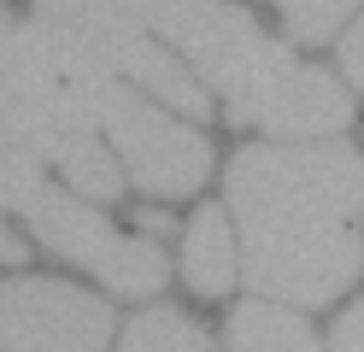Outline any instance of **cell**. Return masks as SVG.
Segmentation results:
<instances>
[{"instance_id": "6da1fadb", "label": "cell", "mask_w": 364, "mask_h": 352, "mask_svg": "<svg viewBox=\"0 0 364 352\" xmlns=\"http://www.w3.org/2000/svg\"><path fill=\"white\" fill-rule=\"evenodd\" d=\"M241 276L259 299L329 305L358 276L364 159L347 141H264L223 171Z\"/></svg>"}, {"instance_id": "ba28073f", "label": "cell", "mask_w": 364, "mask_h": 352, "mask_svg": "<svg viewBox=\"0 0 364 352\" xmlns=\"http://www.w3.org/2000/svg\"><path fill=\"white\" fill-rule=\"evenodd\" d=\"M112 352H218V341H212L206 323H194L176 305H147V311H135L124 323Z\"/></svg>"}, {"instance_id": "30bf717a", "label": "cell", "mask_w": 364, "mask_h": 352, "mask_svg": "<svg viewBox=\"0 0 364 352\" xmlns=\"http://www.w3.org/2000/svg\"><path fill=\"white\" fill-rule=\"evenodd\" d=\"M41 171H48V159H41V153H30V147H18V141L0 135V265H18V258H30V247L6 229V206H24L30 188L48 182Z\"/></svg>"}, {"instance_id": "5bb4252c", "label": "cell", "mask_w": 364, "mask_h": 352, "mask_svg": "<svg viewBox=\"0 0 364 352\" xmlns=\"http://www.w3.org/2000/svg\"><path fill=\"white\" fill-rule=\"evenodd\" d=\"M12 36H18V12L0 0V41H12Z\"/></svg>"}, {"instance_id": "4fadbf2b", "label": "cell", "mask_w": 364, "mask_h": 352, "mask_svg": "<svg viewBox=\"0 0 364 352\" xmlns=\"http://www.w3.org/2000/svg\"><path fill=\"white\" fill-rule=\"evenodd\" d=\"M329 352H364V305H353V311H341L335 335H329Z\"/></svg>"}, {"instance_id": "277c9868", "label": "cell", "mask_w": 364, "mask_h": 352, "mask_svg": "<svg viewBox=\"0 0 364 352\" xmlns=\"http://www.w3.org/2000/svg\"><path fill=\"white\" fill-rule=\"evenodd\" d=\"M100 135L112 141L124 176L153 200H182V194H194V188L212 176V141L194 124L171 117L159 100H147V94L129 88V82H118L106 94Z\"/></svg>"}, {"instance_id": "3957f363", "label": "cell", "mask_w": 364, "mask_h": 352, "mask_svg": "<svg viewBox=\"0 0 364 352\" xmlns=\"http://www.w3.org/2000/svg\"><path fill=\"white\" fill-rule=\"evenodd\" d=\"M18 218L30 223V235L53 258H65V265H77L88 276H100L112 294H159L165 276H171V258H165L159 241L112 229L88 200L71 194V188H48V182L30 188L24 206H18Z\"/></svg>"}, {"instance_id": "8fae6325", "label": "cell", "mask_w": 364, "mask_h": 352, "mask_svg": "<svg viewBox=\"0 0 364 352\" xmlns=\"http://www.w3.org/2000/svg\"><path fill=\"white\" fill-rule=\"evenodd\" d=\"M270 6L282 12V23H288L294 41H329L341 23L353 18L358 0H270Z\"/></svg>"}, {"instance_id": "7c38bea8", "label": "cell", "mask_w": 364, "mask_h": 352, "mask_svg": "<svg viewBox=\"0 0 364 352\" xmlns=\"http://www.w3.org/2000/svg\"><path fill=\"white\" fill-rule=\"evenodd\" d=\"M341 70H347V77H353V88L364 94V12H358V23H353V30L341 36Z\"/></svg>"}, {"instance_id": "9c48e42d", "label": "cell", "mask_w": 364, "mask_h": 352, "mask_svg": "<svg viewBox=\"0 0 364 352\" xmlns=\"http://www.w3.org/2000/svg\"><path fill=\"white\" fill-rule=\"evenodd\" d=\"M53 164H59L65 188H71L77 200H88V206H95V200H118V194H124V182H129L106 135H88V141H77V147H71V153H59Z\"/></svg>"}, {"instance_id": "5b68a950", "label": "cell", "mask_w": 364, "mask_h": 352, "mask_svg": "<svg viewBox=\"0 0 364 352\" xmlns=\"http://www.w3.org/2000/svg\"><path fill=\"white\" fill-rule=\"evenodd\" d=\"M118 323L100 294L59 276L0 282V352H112Z\"/></svg>"}, {"instance_id": "52a82bcc", "label": "cell", "mask_w": 364, "mask_h": 352, "mask_svg": "<svg viewBox=\"0 0 364 352\" xmlns=\"http://www.w3.org/2000/svg\"><path fill=\"white\" fill-rule=\"evenodd\" d=\"M223 352H323V341L311 335V323L300 311H288L277 299H247L230 317Z\"/></svg>"}, {"instance_id": "7a4b0ae2", "label": "cell", "mask_w": 364, "mask_h": 352, "mask_svg": "<svg viewBox=\"0 0 364 352\" xmlns=\"http://www.w3.org/2000/svg\"><path fill=\"white\" fill-rule=\"evenodd\" d=\"M153 30L165 47H176L200 88L223 100L230 124H259L282 141H329L347 129L353 94L323 70L300 65L282 41L259 30L253 12L230 0H165Z\"/></svg>"}, {"instance_id": "8992f818", "label": "cell", "mask_w": 364, "mask_h": 352, "mask_svg": "<svg viewBox=\"0 0 364 352\" xmlns=\"http://www.w3.org/2000/svg\"><path fill=\"white\" fill-rule=\"evenodd\" d=\"M241 276V235H235V218L218 206H200L188 229H182V282L194 294H230Z\"/></svg>"}]
</instances>
